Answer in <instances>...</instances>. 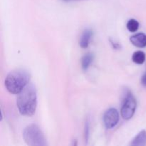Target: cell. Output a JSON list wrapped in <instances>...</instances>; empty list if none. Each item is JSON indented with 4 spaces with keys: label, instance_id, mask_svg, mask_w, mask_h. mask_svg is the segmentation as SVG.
Masks as SVG:
<instances>
[{
    "label": "cell",
    "instance_id": "14",
    "mask_svg": "<svg viewBox=\"0 0 146 146\" xmlns=\"http://www.w3.org/2000/svg\"><path fill=\"white\" fill-rule=\"evenodd\" d=\"M141 83L143 86H146V73L143 74V76H142V78H141Z\"/></svg>",
    "mask_w": 146,
    "mask_h": 146
},
{
    "label": "cell",
    "instance_id": "11",
    "mask_svg": "<svg viewBox=\"0 0 146 146\" xmlns=\"http://www.w3.org/2000/svg\"><path fill=\"white\" fill-rule=\"evenodd\" d=\"M126 27L131 32H135L139 29V22L135 19H131L127 22Z\"/></svg>",
    "mask_w": 146,
    "mask_h": 146
},
{
    "label": "cell",
    "instance_id": "1",
    "mask_svg": "<svg viewBox=\"0 0 146 146\" xmlns=\"http://www.w3.org/2000/svg\"><path fill=\"white\" fill-rule=\"evenodd\" d=\"M17 106L20 114L24 116H32L37 107L36 90L32 84H28L19 94Z\"/></svg>",
    "mask_w": 146,
    "mask_h": 146
},
{
    "label": "cell",
    "instance_id": "7",
    "mask_svg": "<svg viewBox=\"0 0 146 146\" xmlns=\"http://www.w3.org/2000/svg\"><path fill=\"white\" fill-rule=\"evenodd\" d=\"M93 36V31L90 29H86L82 33L81 38H80L79 44L80 46L83 48H88V45L90 44L91 38Z\"/></svg>",
    "mask_w": 146,
    "mask_h": 146
},
{
    "label": "cell",
    "instance_id": "13",
    "mask_svg": "<svg viewBox=\"0 0 146 146\" xmlns=\"http://www.w3.org/2000/svg\"><path fill=\"white\" fill-rule=\"evenodd\" d=\"M110 41H111V44L113 45V47L115 49H119L120 48H121V45H120L119 44H118V43H115V41H112V40H110Z\"/></svg>",
    "mask_w": 146,
    "mask_h": 146
},
{
    "label": "cell",
    "instance_id": "2",
    "mask_svg": "<svg viewBox=\"0 0 146 146\" xmlns=\"http://www.w3.org/2000/svg\"><path fill=\"white\" fill-rule=\"evenodd\" d=\"M29 74L26 70H14L6 77V88L10 94H19L29 84Z\"/></svg>",
    "mask_w": 146,
    "mask_h": 146
},
{
    "label": "cell",
    "instance_id": "9",
    "mask_svg": "<svg viewBox=\"0 0 146 146\" xmlns=\"http://www.w3.org/2000/svg\"><path fill=\"white\" fill-rule=\"evenodd\" d=\"M94 54H91V53H88V54H85L82 57V59H81V67H82L83 70L86 71L89 68L90 65L92 64L93 61H94Z\"/></svg>",
    "mask_w": 146,
    "mask_h": 146
},
{
    "label": "cell",
    "instance_id": "12",
    "mask_svg": "<svg viewBox=\"0 0 146 146\" xmlns=\"http://www.w3.org/2000/svg\"><path fill=\"white\" fill-rule=\"evenodd\" d=\"M89 132H90V124L89 121L87 120L85 123V128H84V136H85V141H88L89 138Z\"/></svg>",
    "mask_w": 146,
    "mask_h": 146
},
{
    "label": "cell",
    "instance_id": "6",
    "mask_svg": "<svg viewBox=\"0 0 146 146\" xmlns=\"http://www.w3.org/2000/svg\"><path fill=\"white\" fill-rule=\"evenodd\" d=\"M131 44L138 48L146 47V34L144 33H138L130 38Z\"/></svg>",
    "mask_w": 146,
    "mask_h": 146
},
{
    "label": "cell",
    "instance_id": "3",
    "mask_svg": "<svg viewBox=\"0 0 146 146\" xmlns=\"http://www.w3.org/2000/svg\"><path fill=\"white\" fill-rule=\"evenodd\" d=\"M23 138L29 145L46 146L48 145L44 133L36 124H31L24 128Z\"/></svg>",
    "mask_w": 146,
    "mask_h": 146
},
{
    "label": "cell",
    "instance_id": "8",
    "mask_svg": "<svg viewBox=\"0 0 146 146\" xmlns=\"http://www.w3.org/2000/svg\"><path fill=\"white\" fill-rule=\"evenodd\" d=\"M132 146H144L146 145V131H141L131 143Z\"/></svg>",
    "mask_w": 146,
    "mask_h": 146
},
{
    "label": "cell",
    "instance_id": "10",
    "mask_svg": "<svg viewBox=\"0 0 146 146\" xmlns=\"http://www.w3.org/2000/svg\"><path fill=\"white\" fill-rule=\"evenodd\" d=\"M132 61L136 64H143L145 61V54L142 51H137L132 56Z\"/></svg>",
    "mask_w": 146,
    "mask_h": 146
},
{
    "label": "cell",
    "instance_id": "4",
    "mask_svg": "<svg viewBox=\"0 0 146 146\" xmlns=\"http://www.w3.org/2000/svg\"><path fill=\"white\" fill-rule=\"evenodd\" d=\"M137 107L136 99L133 95L132 93L127 90L124 94V98L123 99L122 106L121 109V116L125 120H130L133 118L135 112Z\"/></svg>",
    "mask_w": 146,
    "mask_h": 146
},
{
    "label": "cell",
    "instance_id": "5",
    "mask_svg": "<svg viewBox=\"0 0 146 146\" xmlns=\"http://www.w3.org/2000/svg\"><path fill=\"white\" fill-rule=\"evenodd\" d=\"M103 119L106 128L107 129H111L118 123L119 113L115 108H111L106 111Z\"/></svg>",
    "mask_w": 146,
    "mask_h": 146
},
{
    "label": "cell",
    "instance_id": "15",
    "mask_svg": "<svg viewBox=\"0 0 146 146\" xmlns=\"http://www.w3.org/2000/svg\"><path fill=\"white\" fill-rule=\"evenodd\" d=\"M62 1H66V2H73V1H79L82 0H62Z\"/></svg>",
    "mask_w": 146,
    "mask_h": 146
}]
</instances>
